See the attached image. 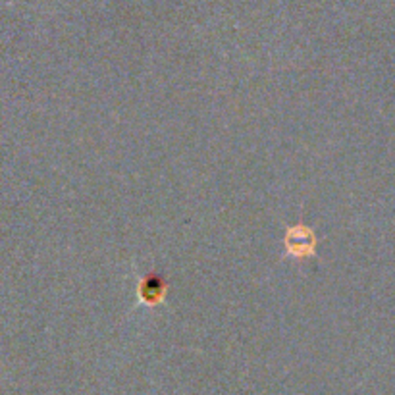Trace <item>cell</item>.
I'll return each mask as SVG.
<instances>
[{
  "instance_id": "6da1fadb",
  "label": "cell",
  "mask_w": 395,
  "mask_h": 395,
  "mask_svg": "<svg viewBox=\"0 0 395 395\" xmlns=\"http://www.w3.org/2000/svg\"><path fill=\"white\" fill-rule=\"evenodd\" d=\"M285 243V253L295 258H306V257H316V237L313 234V230H308L303 224L290 228L285 232L283 237Z\"/></svg>"
},
{
  "instance_id": "7a4b0ae2",
  "label": "cell",
  "mask_w": 395,
  "mask_h": 395,
  "mask_svg": "<svg viewBox=\"0 0 395 395\" xmlns=\"http://www.w3.org/2000/svg\"><path fill=\"white\" fill-rule=\"evenodd\" d=\"M166 295V285L156 278H145L139 285V299L149 306H156Z\"/></svg>"
}]
</instances>
